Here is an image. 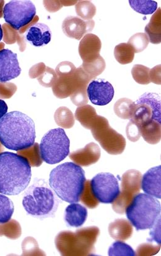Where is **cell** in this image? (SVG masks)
<instances>
[{"mask_svg": "<svg viewBox=\"0 0 161 256\" xmlns=\"http://www.w3.org/2000/svg\"><path fill=\"white\" fill-rule=\"evenodd\" d=\"M108 232L113 239L124 241L132 236L133 228L126 219H118L109 224Z\"/></svg>", "mask_w": 161, "mask_h": 256, "instance_id": "21", "label": "cell"}, {"mask_svg": "<svg viewBox=\"0 0 161 256\" xmlns=\"http://www.w3.org/2000/svg\"><path fill=\"white\" fill-rule=\"evenodd\" d=\"M161 166L150 168L142 178V188L144 192L152 196L161 198Z\"/></svg>", "mask_w": 161, "mask_h": 256, "instance_id": "17", "label": "cell"}, {"mask_svg": "<svg viewBox=\"0 0 161 256\" xmlns=\"http://www.w3.org/2000/svg\"><path fill=\"white\" fill-rule=\"evenodd\" d=\"M26 38L33 46H46L51 41L50 28L45 24L36 23L28 28L26 33Z\"/></svg>", "mask_w": 161, "mask_h": 256, "instance_id": "19", "label": "cell"}, {"mask_svg": "<svg viewBox=\"0 0 161 256\" xmlns=\"http://www.w3.org/2000/svg\"><path fill=\"white\" fill-rule=\"evenodd\" d=\"M92 194L98 202L112 204L120 194L118 178L110 173H100L90 181Z\"/></svg>", "mask_w": 161, "mask_h": 256, "instance_id": "11", "label": "cell"}, {"mask_svg": "<svg viewBox=\"0 0 161 256\" xmlns=\"http://www.w3.org/2000/svg\"><path fill=\"white\" fill-rule=\"evenodd\" d=\"M108 256H136V253L130 246L126 242L118 241L114 242L109 248Z\"/></svg>", "mask_w": 161, "mask_h": 256, "instance_id": "30", "label": "cell"}, {"mask_svg": "<svg viewBox=\"0 0 161 256\" xmlns=\"http://www.w3.org/2000/svg\"><path fill=\"white\" fill-rule=\"evenodd\" d=\"M130 5L134 11L144 15L152 14L156 12L158 8L157 2L150 0H130Z\"/></svg>", "mask_w": 161, "mask_h": 256, "instance_id": "26", "label": "cell"}, {"mask_svg": "<svg viewBox=\"0 0 161 256\" xmlns=\"http://www.w3.org/2000/svg\"><path fill=\"white\" fill-rule=\"evenodd\" d=\"M59 202L52 189L42 180L28 188L22 200L23 207L28 215L40 219L53 218Z\"/></svg>", "mask_w": 161, "mask_h": 256, "instance_id": "4", "label": "cell"}, {"mask_svg": "<svg viewBox=\"0 0 161 256\" xmlns=\"http://www.w3.org/2000/svg\"><path fill=\"white\" fill-rule=\"evenodd\" d=\"M31 176V166L26 158L10 152L0 153V193L20 194L30 184Z\"/></svg>", "mask_w": 161, "mask_h": 256, "instance_id": "2", "label": "cell"}, {"mask_svg": "<svg viewBox=\"0 0 161 256\" xmlns=\"http://www.w3.org/2000/svg\"><path fill=\"white\" fill-rule=\"evenodd\" d=\"M2 12L5 22L18 30L32 22L36 8L31 1L15 0L5 4Z\"/></svg>", "mask_w": 161, "mask_h": 256, "instance_id": "10", "label": "cell"}, {"mask_svg": "<svg viewBox=\"0 0 161 256\" xmlns=\"http://www.w3.org/2000/svg\"><path fill=\"white\" fill-rule=\"evenodd\" d=\"M70 158L80 166H88L96 164L100 158V148L98 144L90 142L84 148L74 152Z\"/></svg>", "mask_w": 161, "mask_h": 256, "instance_id": "18", "label": "cell"}, {"mask_svg": "<svg viewBox=\"0 0 161 256\" xmlns=\"http://www.w3.org/2000/svg\"><path fill=\"white\" fill-rule=\"evenodd\" d=\"M134 52L130 45L126 43L118 44L114 49V56L119 64H130L134 59Z\"/></svg>", "mask_w": 161, "mask_h": 256, "instance_id": "24", "label": "cell"}, {"mask_svg": "<svg viewBox=\"0 0 161 256\" xmlns=\"http://www.w3.org/2000/svg\"><path fill=\"white\" fill-rule=\"evenodd\" d=\"M102 43L97 36L88 34L83 36L79 46V54L83 64H92L100 58Z\"/></svg>", "mask_w": 161, "mask_h": 256, "instance_id": "16", "label": "cell"}, {"mask_svg": "<svg viewBox=\"0 0 161 256\" xmlns=\"http://www.w3.org/2000/svg\"><path fill=\"white\" fill-rule=\"evenodd\" d=\"M22 72L16 54L9 49L0 50V82H10Z\"/></svg>", "mask_w": 161, "mask_h": 256, "instance_id": "14", "label": "cell"}, {"mask_svg": "<svg viewBox=\"0 0 161 256\" xmlns=\"http://www.w3.org/2000/svg\"><path fill=\"white\" fill-rule=\"evenodd\" d=\"M76 12L80 19L92 20L96 15V8L90 2L80 1L76 4Z\"/></svg>", "mask_w": 161, "mask_h": 256, "instance_id": "28", "label": "cell"}, {"mask_svg": "<svg viewBox=\"0 0 161 256\" xmlns=\"http://www.w3.org/2000/svg\"><path fill=\"white\" fill-rule=\"evenodd\" d=\"M8 110V108L6 102L0 99V120L7 114Z\"/></svg>", "mask_w": 161, "mask_h": 256, "instance_id": "37", "label": "cell"}, {"mask_svg": "<svg viewBox=\"0 0 161 256\" xmlns=\"http://www.w3.org/2000/svg\"><path fill=\"white\" fill-rule=\"evenodd\" d=\"M14 202L6 196L0 194V224L8 222L14 214Z\"/></svg>", "mask_w": 161, "mask_h": 256, "instance_id": "27", "label": "cell"}, {"mask_svg": "<svg viewBox=\"0 0 161 256\" xmlns=\"http://www.w3.org/2000/svg\"><path fill=\"white\" fill-rule=\"evenodd\" d=\"M150 68L142 65H134L132 73L135 82L140 84L146 85L150 82Z\"/></svg>", "mask_w": 161, "mask_h": 256, "instance_id": "32", "label": "cell"}, {"mask_svg": "<svg viewBox=\"0 0 161 256\" xmlns=\"http://www.w3.org/2000/svg\"><path fill=\"white\" fill-rule=\"evenodd\" d=\"M100 229L96 226L78 230L75 233L64 232L57 237L56 245L64 255L90 256L94 252V244Z\"/></svg>", "mask_w": 161, "mask_h": 256, "instance_id": "6", "label": "cell"}, {"mask_svg": "<svg viewBox=\"0 0 161 256\" xmlns=\"http://www.w3.org/2000/svg\"><path fill=\"white\" fill-rule=\"evenodd\" d=\"M89 130H92L95 140L108 154L118 155L123 152L126 146V139L110 126L106 118L96 116Z\"/></svg>", "mask_w": 161, "mask_h": 256, "instance_id": "8", "label": "cell"}, {"mask_svg": "<svg viewBox=\"0 0 161 256\" xmlns=\"http://www.w3.org/2000/svg\"><path fill=\"white\" fill-rule=\"evenodd\" d=\"M86 91L90 100L98 106L108 105L112 100L115 94L112 85L102 79L92 80L88 85Z\"/></svg>", "mask_w": 161, "mask_h": 256, "instance_id": "13", "label": "cell"}, {"mask_svg": "<svg viewBox=\"0 0 161 256\" xmlns=\"http://www.w3.org/2000/svg\"><path fill=\"white\" fill-rule=\"evenodd\" d=\"M142 174L140 172L131 170L122 177V192L112 203V208L118 214H124L126 208L141 189Z\"/></svg>", "mask_w": 161, "mask_h": 256, "instance_id": "12", "label": "cell"}, {"mask_svg": "<svg viewBox=\"0 0 161 256\" xmlns=\"http://www.w3.org/2000/svg\"><path fill=\"white\" fill-rule=\"evenodd\" d=\"M140 133L144 139L150 144H156L160 140V124L152 121L140 128Z\"/></svg>", "mask_w": 161, "mask_h": 256, "instance_id": "23", "label": "cell"}, {"mask_svg": "<svg viewBox=\"0 0 161 256\" xmlns=\"http://www.w3.org/2000/svg\"><path fill=\"white\" fill-rule=\"evenodd\" d=\"M126 135L128 140L133 142L137 141L141 137V133H140V128L133 122H130L126 127Z\"/></svg>", "mask_w": 161, "mask_h": 256, "instance_id": "34", "label": "cell"}, {"mask_svg": "<svg viewBox=\"0 0 161 256\" xmlns=\"http://www.w3.org/2000/svg\"><path fill=\"white\" fill-rule=\"evenodd\" d=\"M86 182L84 170L72 162L57 166L49 178V184L57 196L68 203L79 202Z\"/></svg>", "mask_w": 161, "mask_h": 256, "instance_id": "3", "label": "cell"}, {"mask_svg": "<svg viewBox=\"0 0 161 256\" xmlns=\"http://www.w3.org/2000/svg\"><path fill=\"white\" fill-rule=\"evenodd\" d=\"M149 43V38L146 34L137 33L131 36L127 44L132 46L134 53H140L147 48Z\"/></svg>", "mask_w": 161, "mask_h": 256, "instance_id": "31", "label": "cell"}, {"mask_svg": "<svg viewBox=\"0 0 161 256\" xmlns=\"http://www.w3.org/2000/svg\"><path fill=\"white\" fill-rule=\"evenodd\" d=\"M98 114L95 109L90 106H83L76 110L75 116L82 126L89 130L90 124Z\"/></svg>", "mask_w": 161, "mask_h": 256, "instance_id": "25", "label": "cell"}, {"mask_svg": "<svg viewBox=\"0 0 161 256\" xmlns=\"http://www.w3.org/2000/svg\"><path fill=\"white\" fill-rule=\"evenodd\" d=\"M70 141L62 128L46 132L40 144L41 158L46 163L54 164L61 162L70 154Z\"/></svg>", "mask_w": 161, "mask_h": 256, "instance_id": "7", "label": "cell"}, {"mask_svg": "<svg viewBox=\"0 0 161 256\" xmlns=\"http://www.w3.org/2000/svg\"><path fill=\"white\" fill-rule=\"evenodd\" d=\"M87 218V208L80 204L72 203L66 208L64 220L70 226L78 228L82 226Z\"/></svg>", "mask_w": 161, "mask_h": 256, "instance_id": "20", "label": "cell"}, {"mask_svg": "<svg viewBox=\"0 0 161 256\" xmlns=\"http://www.w3.org/2000/svg\"><path fill=\"white\" fill-rule=\"evenodd\" d=\"M160 250V246H152L148 244H144L140 246L137 249L138 254L136 255H148V252H149V255H150V252H152V255L156 254V253H157L159 252Z\"/></svg>", "mask_w": 161, "mask_h": 256, "instance_id": "35", "label": "cell"}, {"mask_svg": "<svg viewBox=\"0 0 161 256\" xmlns=\"http://www.w3.org/2000/svg\"><path fill=\"white\" fill-rule=\"evenodd\" d=\"M132 122L142 127L152 121L161 122L160 96L157 94L145 93L132 104Z\"/></svg>", "mask_w": 161, "mask_h": 256, "instance_id": "9", "label": "cell"}, {"mask_svg": "<svg viewBox=\"0 0 161 256\" xmlns=\"http://www.w3.org/2000/svg\"><path fill=\"white\" fill-rule=\"evenodd\" d=\"M95 22L92 20H85L80 18L69 16L64 20L62 28L64 34L70 38L80 40L94 28Z\"/></svg>", "mask_w": 161, "mask_h": 256, "instance_id": "15", "label": "cell"}, {"mask_svg": "<svg viewBox=\"0 0 161 256\" xmlns=\"http://www.w3.org/2000/svg\"><path fill=\"white\" fill-rule=\"evenodd\" d=\"M133 102L128 98H121L114 106V112L122 119L130 120Z\"/></svg>", "mask_w": 161, "mask_h": 256, "instance_id": "29", "label": "cell"}, {"mask_svg": "<svg viewBox=\"0 0 161 256\" xmlns=\"http://www.w3.org/2000/svg\"><path fill=\"white\" fill-rule=\"evenodd\" d=\"M160 65L157 66L150 70V82L156 84H160Z\"/></svg>", "mask_w": 161, "mask_h": 256, "instance_id": "36", "label": "cell"}, {"mask_svg": "<svg viewBox=\"0 0 161 256\" xmlns=\"http://www.w3.org/2000/svg\"><path fill=\"white\" fill-rule=\"evenodd\" d=\"M80 200L90 208H96L98 206V201L96 200L90 189V181L86 182L84 189L80 198Z\"/></svg>", "mask_w": 161, "mask_h": 256, "instance_id": "33", "label": "cell"}, {"mask_svg": "<svg viewBox=\"0 0 161 256\" xmlns=\"http://www.w3.org/2000/svg\"><path fill=\"white\" fill-rule=\"evenodd\" d=\"M2 36H4V32H2V25L0 24V41L2 40Z\"/></svg>", "mask_w": 161, "mask_h": 256, "instance_id": "38", "label": "cell"}, {"mask_svg": "<svg viewBox=\"0 0 161 256\" xmlns=\"http://www.w3.org/2000/svg\"><path fill=\"white\" fill-rule=\"evenodd\" d=\"M126 212L136 231L150 229L160 220V204L152 196L139 193L127 206Z\"/></svg>", "mask_w": 161, "mask_h": 256, "instance_id": "5", "label": "cell"}, {"mask_svg": "<svg viewBox=\"0 0 161 256\" xmlns=\"http://www.w3.org/2000/svg\"><path fill=\"white\" fill-rule=\"evenodd\" d=\"M35 124L22 112L7 113L0 120V143L8 150H27L34 144Z\"/></svg>", "mask_w": 161, "mask_h": 256, "instance_id": "1", "label": "cell"}, {"mask_svg": "<svg viewBox=\"0 0 161 256\" xmlns=\"http://www.w3.org/2000/svg\"><path fill=\"white\" fill-rule=\"evenodd\" d=\"M160 8L156 10L150 18V22L145 28V32L150 42L154 44L160 43Z\"/></svg>", "mask_w": 161, "mask_h": 256, "instance_id": "22", "label": "cell"}]
</instances>
